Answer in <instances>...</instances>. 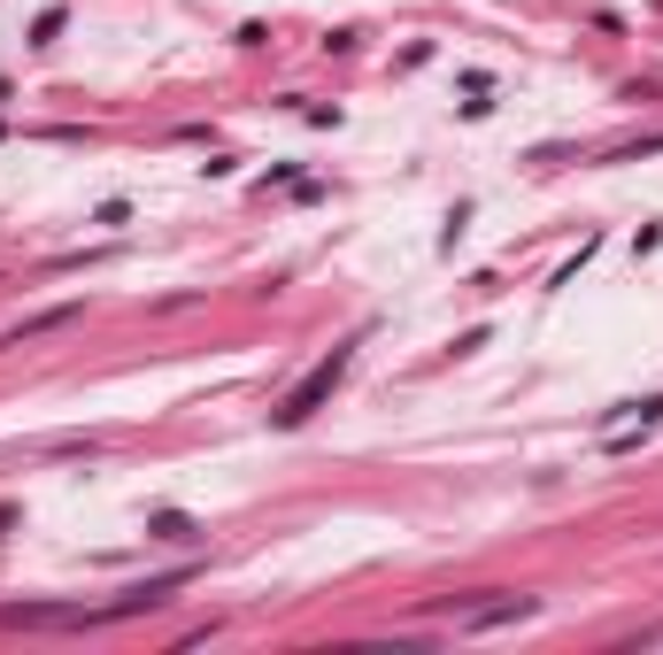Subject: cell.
Returning a JSON list of instances; mask_svg holds the SVG:
<instances>
[{
  "instance_id": "1",
  "label": "cell",
  "mask_w": 663,
  "mask_h": 655,
  "mask_svg": "<svg viewBox=\"0 0 663 655\" xmlns=\"http://www.w3.org/2000/svg\"><path fill=\"white\" fill-rule=\"evenodd\" d=\"M347 362H355V339H347V347H332L325 362H317V370H309V378H302V386H294V393H286L278 409H271V424H278V432H294V424H309V417H317V409L332 401V386L347 378Z\"/></svg>"
},
{
  "instance_id": "4",
  "label": "cell",
  "mask_w": 663,
  "mask_h": 655,
  "mask_svg": "<svg viewBox=\"0 0 663 655\" xmlns=\"http://www.w3.org/2000/svg\"><path fill=\"white\" fill-rule=\"evenodd\" d=\"M147 532H155V540H193V524H185L177 509H163V516H147Z\"/></svg>"
},
{
  "instance_id": "3",
  "label": "cell",
  "mask_w": 663,
  "mask_h": 655,
  "mask_svg": "<svg viewBox=\"0 0 663 655\" xmlns=\"http://www.w3.org/2000/svg\"><path fill=\"white\" fill-rule=\"evenodd\" d=\"M532 610H540L532 594H509V602H487V610H463L456 625H463V633H487V625H517V617H532Z\"/></svg>"
},
{
  "instance_id": "2",
  "label": "cell",
  "mask_w": 663,
  "mask_h": 655,
  "mask_svg": "<svg viewBox=\"0 0 663 655\" xmlns=\"http://www.w3.org/2000/svg\"><path fill=\"white\" fill-rule=\"evenodd\" d=\"M0 625H16V633H85V625H116V617H109V602L101 610H85V602H16V610H0Z\"/></svg>"
}]
</instances>
